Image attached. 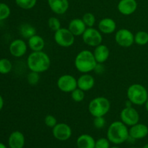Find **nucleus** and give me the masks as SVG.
Segmentation results:
<instances>
[{"label": "nucleus", "mask_w": 148, "mask_h": 148, "mask_svg": "<svg viewBox=\"0 0 148 148\" xmlns=\"http://www.w3.org/2000/svg\"><path fill=\"white\" fill-rule=\"evenodd\" d=\"M51 59L46 52L32 51L27 56V65L28 69L33 72L43 73L51 66Z\"/></svg>", "instance_id": "nucleus-1"}, {"label": "nucleus", "mask_w": 148, "mask_h": 148, "mask_svg": "<svg viewBox=\"0 0 148 148\" xmlns=\"http://www.w3.org/2000/svg\"><path fill=\"white\" fill-rule=\"evenodd\" d=\"M106 136L110 143L121 145L127 142L130 137L129 129L121 121H114L108 127Z\"/></svg>", "instance_id": "nucleus-2"}, {"label": "nucleus", "mask_w": 148, "mask_h": 148, "mask_svg": "<svg viewBox=\"0 0 148 148\" xmlns=\"http://www.w3.org/2000/svg\"><path fill=\"white\" fill-rule=\"evenodd\" d=\"M74 64L78 72L85 74L94 71L98 62L95 60L93 52L90 50H82L77 54Z\"/></svg>", "instance_id": "nucleus-3"}, {"label": "nucleus", "mask_w": 148, "mask_h": 148, "mask_svg": "<svg viewBox=\"0 0 148 148\" xmlns=\"http://www.w3.org/2000/svg\"><path fill=\"white\" fill-rule=\"evenodd\" d=\"M127 95L129 101L132 103L133 105H145L148 99V92L144 85L141 84H132L128 88Z\"/></svg>", "instance_id": "nucleus-4"}, {"label": "nucleus", "mask_w": 148, "mask_h": 148, "mask_svg": "<svg viewBox=\"0 0 148 148\" xmlns=\"http://www.w3.org/2000/svg\"><path fill=\"white\" fill-rule=\"evenodd\" d=\"M111 109L109 100L103 96H98L90 101L88 111L93 117L105 116Z\"/></svg>", "instance_id": "nucleus-5"}, {"label": "nucleus", "mask_w": 148, "mask_h": 148, "mask_svg": "<svg viewBox=\"0 0 148 148\" xmlns=\"http://www.w3.org/2000/svg\"><path fill=\"white\" fill-rule=\"evenodd\" d=\"M54 41L61 47L69 48L75 43V36L70 30L66 27H61L59 30L54 32Z\"/></svg>", "instance_id": "nucleus-6"}, {"label": "nucleus", "mask_w": 148, "mask_h": 148, "mask_svg": "<svg viewBox=\"0 0 148 148\" xmlns=\"http://www.w3.org/2000/svg\"><path fill=\"white\" fill-rule=\"evenodd\" d=\"M82 40L88 46L96 47L101 44L103 41L102 33L99 30L92 27H87L85 31L82 35Z\"/></svg>", "instance_id": "nucleus-7"}, {"label": "nucleus", "mask_w": 148, "mask_h": 148, "mask_svg": "<svg viewBox=\"0 0 148 148\" xmlns=\"http://www.w3.org/2000/svg\"><path fill=\"white\" fill-rule=\"evenodd\" d=\"M58 88L62 92L69 93L77 88V79L71 75H63L59 77L56 82Z\"/></svg>", "instance_id": "nucleus-8"}, {"label": "nucleus", "mask_w": 148, "mask_h": 148, "mask_svg": "<svg viewBox=\"0 0 148 148\" xmlns=\"http://www.w3.org/2000/svg\"><path fill=\"white\" fill-rule=\"evenodd\" d=\"M115 41L121 47L129 48L134 44V35L127 28L119 29L115 33Z\"/></svg>", "instance_id": "nucleus-9"}, {"label": "nucleus", "mask_w": 148, "mask_h": 148, "mask_svg": "<svg viewBox=\"0 0 148 148\" xmlns=\"http://www.w3.org/2000/svg\"><path fill=\"white\" fill-rule=\"evenodd\" d=\"M121 121L127 127H132L139 123L140 114L134 108L132 107H124L120 113Z\"/></svg>", "instance_id": "nucleus-10"}, {"label": "nucleus", "mask_w": 148, "mask_h": 148, "mask_svg": "<svg viewBox=\"0 0 148 148\" xmlns=\"http://www.w3.org/2000/svg\"><path fill=\"white\" fill-rule=\"evenodd\" d=\"M52 134L55 139L59 141H66L72 134L70 126L65 123H58L53 129Z\"/></svg>", "instance_id": "nucleus-11"}, {"label": "nucleus", "mask_w": 148, "mask_h": 148, "mask_svg": "<svg viewBox=\"0 0 148 148\" xmlns=\"http://www.w3.org/2000/svg\"><path fill=\"white\" fill-rule=\"evenodd\" d=\"M27 43L23 39H15L12 40L9 46V51L12 56L16 58H20L27 53Z\"/></svg>", "instance_id": "nucleus-12"}, {"label": "nucleus", "mask_w": 148, "mask_h": 148, "mask_svg": "<svg viewBox=\"0 0 148 148\" xmlns=\"http://www.w3.org/2000/svg\"><path fill=\"white\" fill-rule=\"evenodd\" d=\"M138 4L136 0H120L117 5L118 11L123 15L129 16L134 13Z\"/></svg>", "instance_id": "nucleus-13"}, {"label": "nucleus", "mask_w": 148, "mask_h": 148, "mask_svg": "<svg viewBox=\"0 0 148 148\" xmlns=\"http://www.w3.org/2000/svg\"><path fill=\"white\" fill-rule=\"evenodd\" d=\"M129 134L130 137L134 139V140H142L147 136L148 127L146 124L137 123L130 127L129 130Z\"/></svg>", "instance_id": "nucleus-14"}, {"label": "nucleus", "mask_w": 148, "mask_h": 148, "mask_svg": "<svg viewBox=\"0 0 148 148\" xmlns=\"http://www.w3.org/2000/svg\"><path fill=\"white\" fill-rule=\"evenodd\" d=\"M48 4L51 10L56 14H65L69 7V0H48Z\"/></svg>", "instance_id": "nucleus-15"}, {"label": "nucleus", "mask_w": 148, "mask_h": 148, "mask_svg": "<svg viewBox=\"0 0 148 148\" xmlns=\"http://www.w3.org/2000/svg\"><path fill=\"white\" fill-rule=\"evenodd\" d=\"M98 30L102 34L109 35L115 32L116 29V23L115 20L109 17H105L98 23Z\"/></svg>", "instance_id": "nucleus-16"}, {"label": "nucleus", "mask_w": 148, "mask_h": 148, "mask_svg": "<svg viewBox=\"0 0 148 148\" xmlns=\"http://www.w3.org/2000/svg\"><path fill=\"white\" fill-rule=\"evenodd\" d=\"M95 78L89 73L82 74L77 79V88L85 92L90 90L95 85Z\"/></svg>", "instance_id": "nucleus-17"}, {"label": "nucleus", "mask_w": 148, "mask_h": 148, "mask_svg": "<svg viewBox=\"0 0 148 148\" xmlns=\"http://www.w3.org/2000/svg\"><path fill=\"white\" fill-rule=\"evenodd\" d=\"M25 143V136L21 132L14 131L10 134L8 145L10 148H23Z\"/></svg>", "instance_id": "nucleus-18"}, {"label": "nucleus", "mask_w": 148, "mask_h": 148, "mask_svg": "<svg viewBox=\"0 0 148 148\" xmlns=\"http://www.w3.org/2000/svg\"><path fill=\"white\" fill-rule=\"evenodd\" d=\"M68 29L75 36H79L83 34L87 29V26L82 19L75 18L69 22Z\"/></svg>", "instance_id": "nucleus-19"}, {"label": "nucleus", "mask_w": 148, "mask_h": 148, "mask_svg": "<svg viewBox=\"0 0 148 148\" xmlns=\"http://www.w3.org/2000/svg\"><path fill=\"white\" fill-rule=\"evenodd\" d=\"M93 54L95 60L98 63L103 64L109 58L110 50L108 46L101 43L95 47Z\"/></svg>", "instance_id": "nucleus-20"}, {"label": "nucleus", "mask_w": 148, "mask_h": 148, "mask_svg": "<svg viewBox=\"0 0 148 148\" xmlns=\"http://www.w3.org/2000/svg\"><path fill=\"white\" fill-rule=\"evenodd\" d=\"M45 40L43 37L39 35H34L27 39V46L33 51H40L45 48Z\"/></svg>", "instance_id": "nucleus-21"}, {"label": "nucleus", "mask_w": 148, "mask_h": 148, "mask_svg": "<svg viewBox=\"0 0 148 148\" xmlns=\"http://www.w3.org/2000/svg\"><path fill=\"white\" fill-rule=\"evenodd\" d=\"M77 148H95V140L88 134H82L77 139Z\"/></svg>", "instance_id": "nucleus-22"}, {"label": "nucleus", "mask_w": 148, "mask_h": 148, "mask_svg": "<svg viewBox=\"0 0 148 148\" xmlns=\"http://www.w3.org/2000/svg\"><path fill=\"white\" fill-rule=\"evenodd\" d=\"M19 31L23 38L26 39L30 38V37L36 34V29L35 28L34 26L28 23L22 24L19 28Z\"/></svg>", "instance_id": "nucleus-23"}, {"label": "nucleus", "mask_w": 148, "mask_h": 148, "mask_svg": "<svg viewBox=\"0 0 148 148\" xmlns=\"http://www.w3.org/2000/svg\"><path fill=\"white\" fill-rule=\"evenodd\" d=\"M134 43L138 46H145L148 43V33L144 30L137 32L134 35Z\"/></svg>", "instance_id": "nucleus-24"}, {"label": "nucleus", "mask_w": 148, "mask_h": 148, "mask_svg": "<svg viewBox=\"0 0 148 148\" xmlns=\"http://www.w3.org/2000/svg\"><path fill=\"white\" fill-rule=\"evenodd\" d=\"M12 69V64L6 58L0 59V74L1 75H7L10 73Z\"/></svg>", "instance_id": "nucleus-25"}, {"label": "nucleus", "mask_w": 148, "mask_h": 148, "mask_svg": "<svg viewBox=\"0 0 148 148\" xmlns=\"http://www.w3.org/2000/svg\"><path fill=\"white\" fill-rule=\"evenodd\" d=\"M15 3L20 8L28 10L33 9L36 5L37 0H15Z\"/></svg>", "instance_id": "nucleus-26"}, {"label": "nucleus", "mask_w": 148, "mask_h": 148, "mask_svg": "<svg viewBox=\"0 0 148 148\" xmlns=\"http://www.w3.org/2000/svg\"><path fill=\"white\" fill-rule=\"evenodd\" d=\"M11 14L10 7L5 3H0V21L7 20Z\"/></svg>", "instance_id": "nucleus-27"}, {"label": "nucleus", "mask_w": 148, "mask_h": 148, "mask_svg": "<svg viewBox=\"0 0 148 148\" xmlns=\"http://www.w3.org/2000/svg\"><path fill=\"white\" fill-rule=\"evenodd\" d=\"M85 91L79 89V88H77L76 89L74 90L72 92H71V98L75 102L79 103L82 102L85 98Z\"/></svg>", "instance_id": "nucleus-28"}, {"label": "nucleus", "mask_w": 148, "mask_h": 148, "mask_svg": "<svg viewBox=\"0 0 148 148\" xmlns=\"http://www.w3.org/2000/svg\"><path fill=\"white\" fill-rule=\"evenodd\" d=\"M82 20H83L85 24L86 25L87 27H93L94 25H95V21H96L95 15H94L92 13L90 12L85 13V14L82 16Z\"/></svg>", "instance_id": "nucleus-29"}, {"label": "nucleus", "mask_w": 148, "mask_h": 148, "mask_svg": "<svg viewBox=\"0 0 148 148\" xmlns=\"http://www.w3.org/2000/svg\"><path fill=\"white\" fill-rule=\"evenodd\" d=\"M48 26L53 31L56 32L62 27L61 22L59 18L56 17H51L48 20Z\"/></svg>", "instance_id": "nucleus-30"}, {"label": "nucleus", "mask_w": 148, "mask_h": 148, "mask_svg": "<svg viewBox=\"0 0 148 148\" xmlns=\"http://www.w3.org/2000/svg\"><path fill=\"white\" fill-rule=\"evenodd\" d=\"M27 82L31 86H36L40 81V73L30 71L27 76Z\"/></svg>", "instance_id": "nucleus-31"}, {"label": "nucleus", "mask_w": 148, "mask_h": 148, "mask_svg": "<svg viewBox=\"0 0 148 148\" xmlns=\"http://www.w3.org/2000/svg\"><path fill=\"white\" fill-rule=\"evenodd\" d=\"M44 123L48 127L52 129L58 124L56 118L51 114H48L47 116H46L44 119Z\"/></svg>", "instance_id": "nucleus-32"}, {"label": "nucleus", "mask_w": 148, "mask_h": 148, "mask_svg": "<svg viewBox=\"0 0 148 148\" xmlns=\"http://www.w3.org/2000/svg\"><path fill=\"white\" fill-rule=\"evenodd\" d=\"M110 141L108 138L101 137L95 141V148H110Z\"/></svg>", "instance_id": "nucleus-33"}, {"label": "nucleus", "mask_w": 148, "mask_h": 148, "mask_svg": "<svg viewBox=\"0 0 148 148\" xmlns=\"http://www.w3.org/2000/svg\"><path fill=\"white\" fill-rule=\"evenodd\" d=\"M106 124V121L104 116L94 117L93 126L95 128L98 129V130H101V129L105 127Z\"/></svg>", "instance_id": "nucleus-34"}, {"label": "nucleus", "mask_w": 148, "mask_h": 148, "mask_svg": "<svg viewBox=\"0 0 148 148\" xmlns=\"http://www.w3.org/2000/svg\"><path fill=\"white\" fill-rule=\"evenodd\" d=\"M94 71H95V72L98 74L102 73V72L104 71V67H103V64H100V63L97 64V65H96V66H95Z\"/></svg>", "instance_id": "nucleus-35"}, {"label": "nucleus", "mask_w": 148, "mask_h": 148, "mask_svg": "<svg viewBox=\"0 0 148 148\" xmlns=\"http://www.w3.org/2000/svg\"><path fill=\"white\" fill-rule=\"evenodd\" d=\"M4 98H3V97L0 95V111L2 110L3 107H4Z\"/></svg>", "instance_id": "nucleus-36"}, {"label": "nucleus", "mask_w": 148, "mask_h": 148, "mask_svg": "<svg viewBox=\"0 0 148 148\" xmlns=\"http://www.w3.org/2000/svg\"><path fill=\"white\" fill-rule=\"evenodd\" d=\"M132 103L131 102V101H126V103H125V107H132Z\"/></svg>", "instance_id": "nucleus-37"}, {"label": "nucleus", "mask_w": 148, "mask_h": 148, "mask_svg": "<svg viewBox=\"0 0 148 148\" xmlns=\"http://www.w3.org/2000/svg\"><path fill=\"white\" fill-rule=\"evenodd\" d=\"M145 107L146 111H147L148 112V99L147 100V101L145 102Z\"/></svg>", "instance_id": "nucleus-38"}, {"label": "nucleus", "mask_w": 148, "mask_h": 148, "mask_svg": "<svg viewBox=\"0 0 148 148\" xmlns=\"http://www.w3.org/2000/svg\"><path fill=\"white\" fill-rule=\"evenodd\" d=\"M0 148H7V147H6V145L4 144L0 143Z\"/></svg>", "instance_id": "nucleus-39"}, {"label": "nucleus", "mask_w": 148, "mask_h": 148, "mask_svg": "<svg viewBox=\"0 0 148 148\" xmlns=\"http://www.w3.org/2000/svg\"><path fill=\"white\" fill-rule=\"evenodd\" d=\"M143 148H148V143H147V144H146L145 145L143 146Z\"/></svg>", "instance_id": "nucleus-40"}, {"label": "nucleus", "mask_w": 148, "mask_h": 148, "mask_svg": "<svg viewBox=\"0 0 148 148\" xmlns=\"http://www.w3.org/2000/svg\"><path fill=\"white\" fill-rule=\"evenodd\" d=\"M110 148H119V147H117V146H113V147H111Z\"/></svg>", "instance_id": "nucleus-41"}, {"label": "nucleus", "mask_w": 148, "mask_h": 148, "mask_svg": "<svg viewBox=\"0 0 148 148\" xmlns=\"http://www.w3.org/2000/svg\"><path fill=\"white\" fill-rule=\"evenodd\" d=\"M130 148H139V147H130Z\"/></svg>", "instance_id": "nucleus-42"}]
</instances>
